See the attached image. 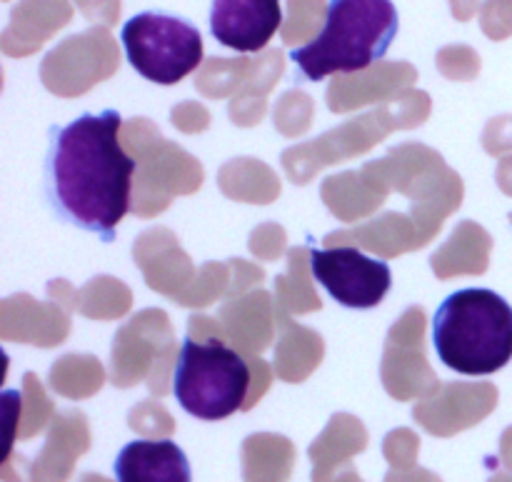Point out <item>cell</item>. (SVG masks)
Here are the masks:
<instances>
[{
    "instance_id": "6da1fadb",
    "label": "cell",
    "mask_w": 512,
    "mask_h": 482,
    "mask_svg": "<svg viewBox=\"0 0 512 482\" xmlns=\"http://www.w3.org/2000/svg\"><path fill=\"white\" fill-rule=\"evenodd\" d=\"M118 110L85 113L50 128L43 190L55 218L105 243L130 210L135 160L120 145Z\"/></svg>"
},
{
    "instance_id": "7a4b0ae2",
    "label": "cell",
    "mask_w": 512,
    "mask_h": 482,
    "mask_svg": "<svg viewBox=\"0 0 512 482\" xmlns=\"http://www.w3.org/2000/svg\"><path fill=\"white\" fill-rule=\"evenodd\" d=\"M433 345L445 368L483 378L512 360V308L488 288L448 295L433 315Z\"/></svg>"
},
{
    "instance_id": "3957f363",
    "label": "cell",
    "mask_w": 512,
    "mask_h": 482,
    "mask_svg": "<svg viewBox=\"0 0 512 482\" xmlns=\"http://www.w3.org/2000/svg\"><path fill=\"white\" fill-rule=\"evenodd\" d=\"M398 35L393 0H330L318 38L295 48L290 60L310 83L333 73L368 70L388 55Z\"/></svg>"
},
{
    "instance_id": "277c9868",
    "label": "cell",
    "mask_w": 512,
    "mask_h": 482,
    "mask_svg": "<svg viewBox=\"0 0 512 482\" xmlns=\"http://www.w3.org/2000/svg\"><path fill=\"white\" fill-rule=\"evenodd\" d=\"M250 388V370L235 350L210 338H185L173 375L180 408L198 420H225L238 413Z\"/></svg>"
},
{
    "instance_id": "5b68a950",
    "label": "cell",
    "mask_w": 512,
    "mask_h": 482,
    "mask_svg": "<svg viewBox=\"0 0 512 482\" xmlns=\"http://www.w3.org/2000/svg\"><path fill=\"white\" fill-rule=\"evenodd\" d=\"M128 63L145 80L175 85L203 63V35L193 23L168 13H138L120 30Z\"/></svg>"
},
{
    "instance_id": "8992f818",
    "label": "cell",
    "mask_w": 512,
    "mask_h": 482,
    "mask_svg": "<svg viewBox=\"0 0 512 482\" xmlns=\"http://www.w3.org/2000/svg\"><path fill=\"white\" fill-rule=\"evenodd\" d=\"M313 278L325 293L350 310H370L385 300L393 288V270L385 260L370 258L363 250L340 248L313 250L310 253Z\"/></svg>"
},
{
    "instance_id": "52a82bcc",
    "label": "cell",
    "mask_w": 512,
    "mask_h": 482,
    "mask_svg": "<svg viewBox=\"0 0 512 482\" xmlns=\"http://www.w3.org/2000/svg\"><path fill=\"white\" fill-rule=\"evenodd\" d=\"M280 25V0H213L210 10V33L235 53H260Z\"/></svg>"
},
{
    "instance_id": "ba28073f",
    "label": "cell",
    "mask_w": 512,
    "mask_h": 482,
    "mask_svg": "<svg viewBox=\"0 0 512 482\" xmlns=\"http://www.w3.org/2000/svg\"><path fill=\"white\" fill-rule=\"evenodd\" d=\"M118 482H193L188 455L173 440H133L113 463Z\"/></svg>"
}]
</instances>
